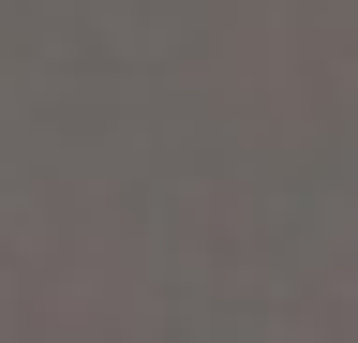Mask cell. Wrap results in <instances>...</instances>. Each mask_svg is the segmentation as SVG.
Returning a JSON list of instances; mask_svg holds the SVG:
<instances>
[]
</instances>
